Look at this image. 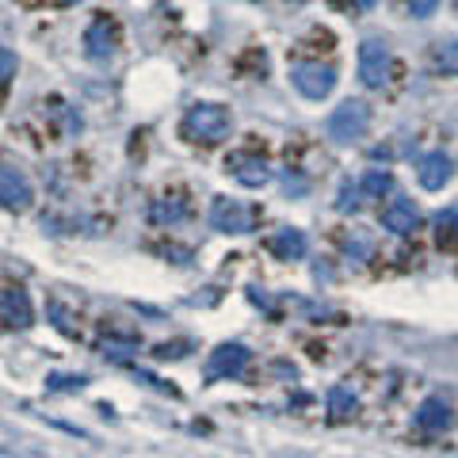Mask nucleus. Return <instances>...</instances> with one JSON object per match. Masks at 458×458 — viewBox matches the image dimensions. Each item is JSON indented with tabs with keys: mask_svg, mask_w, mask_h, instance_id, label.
Segmentation results:
<instances>
[{
	"mask_svg": "<svg viewBox=\"0 0 458 458\" xmlns=\"http://www.w3.org/2000/svg\"><path fill=\"white\" fill-rule=\"evenodd\" d=\"M233 131V119L222 104H195L183 114V134L191 141H203V146H218Z\"/></svg>",
	"mask_w": 458,
	"mask_h": 458,
	"instance_id": "nucleus-1",
	"label": "nucleus"
},
{
	"mask_svg": "<svg viewBox=\"0 0 458 458\" xmlns=\"http://www.w3.org/2000/svg\"><path fill=\"white\" fill-rule=\"evenodd\" d=\"M370 126V107L363 99H344V104L328 114V141L333 146H352V141H360Z\"/></svg>",
	"mask_w": 458,
	"mask_h": 458,
	"instance_id": "nucleus-2",
	"label": "nucleus"
},
{
	"mask_svg": "<svg viewBox=\"0 0 458 458\" xmlns=\"http://www.w3.org/2000/svg\"><path fill=\"white\" fill-rule=\"evenodd\" d=\"M360 81L363 89H386L390 84V47L382 38L360 42Z\"/></svg>",
	"mask_w": 458,
	"mask_h": 458,
	"instance_id": "nucleus-3",
	"label": "nucleus"
},
{
	"mask_svg": "<svg viewBox=\"0 0 458 458\" xmlns=\"http://www.w3.org/2000/svg\"><path fill=\"white\" fill-rule=\"evenodd\" d=\"M210 225L229 237H245L256 229V214L241 203V199H214L210 207Z\"/></svg>",
	"mask_w": 458,
	"mask_h": 458,
	"instance_id": "nucleus-4",
	"label": "nucleus"
},
{
	"mask_svg": "<svg viewBox=\"0 0 458 458\" xmlns=\"http://www.w3.org/2000/svg\"><path fill=\"white\" fill-rule=\"evenodd\" d=\"M291 84L306 99H325L336 89V69L321 65V62H298V65H291Z\"/></svg>",
	"mask_w": 458,
	"mask_h": 458,
	"instance_id": "nucleus-5",
	"label": "nucleus"
},
{
	"mask_svg": "<svg viewBox=\"0 0 458 458\" xmlns=\"http://www.w3.org/2000/svg\"><path fill=\"white\" fill-rule=\"evenodd\" d=\"M249 348L245 344H218L207 360V382H222V378H241L249 370Z\"/></svg>",
	"mask_w": 458,
	"mask_h": 458,
	"instance_id": "nucleus-6",
	"label": "nucleus"
},
{
	"mask_svg": "<svg viewBox=\"0 0 458 458\" xmlns=\"http://www.w3.org/2000/svg\"><path fill=\"white\" fill-rule=\"evenodd\" d=\"M31 183H27V176L16 168V165H4L0 168V203H4L8 214H23L27 207H31Z\"/></svg>",
	"mask_w": 458,
	"mask_h": 458,
	"instance_id": "nucleus-7",
	"label": "nucleus"
},
{
	"mask_svg": "<svg viewBox=\"0 0 458 458\" xmlns=\"http://www.w3.org/2000/svg\"><path fill=\"white\" fill-rule=\"evenodd\" d=\"M225 172L233 176L241 188H264V183H271V168L264 157H252V153H233V157H225Z\"/></svg>",
	"mask_w": 458,
	"mask_h": 458,
	"instance_id": "nucleus-8",
	"label": "nucleus"
},
{
	"mask_svg": "<svg viewBox=\"0 0 458 458\" xmlns=\"http://www.w3.org/2000/svg\"><path fill=\"white\" fill-rule=\"evenodd\" d=\"M0 318H4V328H31L35 321V310L27 302V291L16 283H8L0 291Z\"/></svg>",
	"mask_w": 458,
	"mask_h": 458,
	"instance_id": "nucleus-9",
	"label": "nucleus"
},
{
	"mask_svg": "<svg viewBox=\"0 0 458 458\" xmlns=\"http://www.w3.org/2000/svg\"><path fill=\"white\" fill-rule=\"evenodd\" d=\"M451 157L443 153V149H432V153H424L420 161H417V180H420V188L424 191H439V188H447V180H451Z\"/></svg>",
	"mask_w": 458,
	"mask_h": 458,
	"instance_id": "nucleus-10",
	"label": "nucleus"
},
{
	"mask_svg": "<svg viewBox=\"0 0 458 458\" xmlns=\"http://www.w3.org/2000/svg\"><path fill=\"white\" fill-rule=\"evenodd\" d=\"M382 225L390 229V233H397V237H409L412 229L420 225V210H417V203L412 199H390V203L382 207Z\"/></svg>",
	"mask_w": 458,
	"mask_h": 458,
	"instance_id": "nucleus-11",
	"label": "nucleus"
},
{
	"mask_svg": "<svg viewBox=\"0 0 458 458\" xmlns=\"http://www.w3.org/2000/svg\"><path fill=\"white\" fill-rule=\"evenodd\" d=\"M84 54H89L92 62H107L114 54V23L107 16L89 23V31H84Z\"/></svg>",
	"mask_w": 458,
	"mask_h": 458,
	"instance_id": "nucleus-12",
	"label": "nucleus"
},
{
	"mask_svg": "<svg viewBox=\"0 0 458 458\" xmlns=\"http://www.w3.org/2000/svg\"><path fill=\"white\" fill-rule=\"evenodd\" d=\"M267 249L276 252L279 260H306V249H310V241H306V233H302V229H294V225H283V229H276V233H271Z\"/></svg>",
	"mask_w": 458,
	"mask_h": 458,
	"instance_id": "nucleus-13",
	"label": "nucleus"
},
{
	"mask_svg": "<svg viewBox=\"0 0 458 458\" xmlns=\"http://www.w3.org/2000/svg\"><path fill=\"white\" fill-rule=\"evenodd\" d=\"M417 424L424 428V432H447V428L454 424V412L443 397H428L417 409Z\"/></svg>",
	"mask_w": 458,
	"mask_h": 458,
	"instance_id": "nucleus-14",
	"label": "nucleus"
},
{
	"mask_svg": "<svg viewBox=\"0 0 458 458\" xmlns=\"http://www.w3.org/2000/svg\"><path fill=\"white\" fill-rule=\"evenodd\" d=\"M149 218L157 225H176L188 218V199H180V195H165V199H157L153 210H149Z\"/></svg>",
	"mask_w": 458,
	"mask_h": 458,
	"instance_id": "nucleus-15",
	"label": "nucleus"
},
{
	"mask_svg": "<svg viewBox=\"0 0 458 458\" xmlns=\"http://www.w3.org/2000/svg\"><path fill=\"white\" fill-rule=\"evenodd\" d=\"M432 69L439 77H458V38L436 42L432 47Z\"/></svg>",
	"mask_w": 458,
	"mask_h": 458,
	"instance_id": "nucleus-16",
	"label": "nucleus"
},
{
	"mask_svg": "<svg viewBox=\"0 0 458 458\" xmlns=\"http://www.w3.org/2000/svg\"><path fill=\"white\" fill-rule=\"evenodd\" d=\"M328 412H333V420H352L360 412V401H355L348 386H333L328 390Z\"/></svg>",
	"mask_w": 458,
	"mask_h": 458,
	"instance_id": "nucleus-17",
	"label": "nucleus"
},
{
	"mask_svg": "<svg viewBox=\"0 0 458 458\" xmlns=\"http://www.w3.org/2000/svg\"><path fill=\"white\" fill-rule=\"evenodd\" d=\"M99 352H104V360H111V363H131L138 355V340H131V336H104L99 340Z\"/></svg>",
	"mask_w": 458,
	"mask_h": 458,
	"instance_id": "nucleus-18",
	"label": "nucleus"
},
{
	"mask_svg": "<svg viewBox=\"0 0 458 458\" xmlns=\"http://www.w3.org/2000/svg\"><path fill=\"white\" fill-rule=\"evenodd\" d=\"M360 188H363L367 199H382L386 191L394 188V176H390L386 168H367V172H363V180H360Z\"/></svg>",
	"mask_w": 458,
	"mask_h": 458,
	"instance_id": "nucleus-19",
	"label": "nucleus"
},
{
	"mask_svg": "<svg viewBox=\"0 0 458 458\" xmlns=\"http://www.w3.org/2000/svg\"><path fill=\"white\" fill-rule=\"evenodd\" d=\"M436 241L443 249H454V241H458V210L436 214Z\"/></svg>",
	"mask_w": 458,
	"mask_h": 458,
	"instance_id": "nucleus-20",
	"label": "nucleus"
},
{
	"mask_svg": "<svg viewBox=\"0 0 458 458\" xmlns=\"http://www.w3.org/2000/svg\"><path fill=\"white\" fill-rule=\"evenodd\" d=\"M363 188H360V183H352V180H344L340 183V195H336V210L340 214H355V210H360L363 207Z\"/></svg>",
	"mask_w": 458,
	"mask_h": 458,
	"instance_id": "nucleus-21",
	"label": "nucleus"
},
{
	"mask_svg": "<svg viewBox=\"0 0 458 458\" xmlns=\"http://www.w3.org/2000/svg\"><path fill=\"white\" fill-rule=\"evenodd\" d=\"M344 256H348V260H367V256H370V241L367 237H348Z\"/></svg>",
	"mask_w": 458,
	"mask_h": 458,
	"instance_id": "nucleus-22",
	"label": "nucleus"
},
{
	"mask_svg": "<svg viewBox=\"0 0 458 458\" xmlns=\"http://www.w3.org/2000/svg\"><path fill=\"white\" fill-rule=\"evenodd\" d=\"M405 4H409V16L412 20H428V16H436L439 0H405Z\"/></svg>",
	"mask_w": 458,
	"mask_h": 458,
	"instance_id": "nucleus-23",
	"label": "nucleus"
},
{
	"mask_svg": "<svg viewBox=\"0 0 458 458\" xmlns=\"http://www.w3.org/2000/svg\"><path fill=\"white\" fill-rule=\"evenodd\" d=\"M84 375H54L50 378V390H84Z\"/></svg>",
	"mask_w": 458,
	"mask_h": 458,
	"instance_id": "nucleus-24",
	"label": "nucleus"
},
{
	"mask_svg": "<svg viewBox=\"0 0 458 458\" xmlns=\"http://www.w3.org/2000/svg\"><path fill=\"white\" fill-rule=\"evenodd\" d=\"M12 73H16V54L4 47V50H0V84H4V89L12 84Z\"/></svg>",
	"mask_w": 458,
	"mask_h": 458,
	"instance_id": "nucleus-25",
	"label": "nucleus"
},
{
	"mask_svg": "<svg viewBox=\"0 0 458 458\" xmlns=\"http://www.w3.org/2000/svg\"><path fill=\"white\" fill-rule=\"evenodd\" d=\"M50 318H54V325L62 328L65 336H73V325H69V313H65V306H57V302H50Z\"/></svg>",
	"mask_w": 458,
	"mask_h": 458,
	"instance_id": "nucleus-26",
	"label": "nucleus"
},
{
	"mask_svg": "<svg viewBox=\"0 0 458 458\" xmlns=\"http://www.w3.org/2000/svg\"><path fill=\"white\" fill-rule=\"evenodd\" d=\"M283 188H286V195H302V191H306V180L286 176V180H283Z\"/></svg>",
	"mask_w": 458,
	"mask_h": 458,
	"instance_id": "nucleus-27",
	"label": "nucleus"
},
{
	"mask_svg": "<svg viewBox=\"0 0 458 458\" xmlns=\"http://www.w3.org/2000/svg\"><path fill=\"white\" fill-rule=\"evenodd\" d=\"M352 4H355V8H363V12H370V8L378 4V0H352Z\"/></svg>",
	"mask_w": 458,
	"mask_h": 458,
	"instance_id": "nucleus-28",
	"label": "nucleus"
},
{
	"mask_svg": "<svg viewBox=\"0 0 458 458\" xmlns=\"http://www.w3.org/2000/svg\"><path fill=\"white\" fill-rule=\"evenodd\" d=\"M65 4H77V0H65Z\"/></svg>",
	"mask_w": 458,
	"mask_h": 458,
	"instance_id": "nucleus-29",
	"label": "nucleus"
}]
</instances>
